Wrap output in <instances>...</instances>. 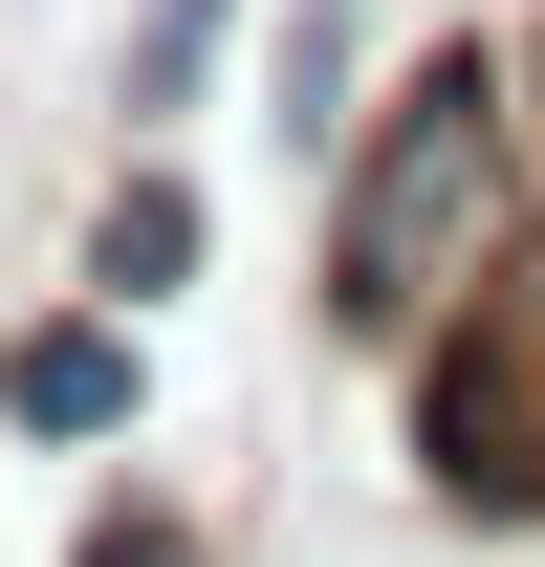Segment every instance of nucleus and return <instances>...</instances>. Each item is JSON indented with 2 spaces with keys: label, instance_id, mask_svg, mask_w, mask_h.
<instances>
[{
  "label": "nucleus",
  "instance_id": "nucleus-4",
  "mask_svg": "<svg viewBox=\"0 0 545 567\" xmlns=\"http://www.w3.org/2000/svg\"><path fill=\"white\" fill-rule=\"evenodd\" d=\"M218 22H240V0H153V22H132V132H153V110H197Z\"/></svg>",
  "mask_w": 545,
  "mask_h": 567
},
{
  "label": "nucleus",
  "instance_id": "nucleus-1",
  "mask_svg": "<svg viewBox=\"0 0 545 567\" xmlns=\"http://www.w3.org/2000/svg\"><path fill=\"white\" fill-rule=\"evenodd\" d=\"M502 110H524V66H480V44H436L371 110V153H349V197H328V328L349 350H414L436 328L459 240L502 218Z\"/></svg>",
  "mask_w": 545,
  "mask_h": 567
},
{
  "label": "nucleus",
  "instance_id": "nucleus-5",
  "mask_svg": "<svg viewBox=\"0 0 545 567\" xmlns=\"http://www.w3.org/2000/svg\"><path fill=\"white\" fill-rule=\"evenodd\" d=\"M284 132H349V0L284 22Z\"/></svg>",
  "mask_w": 545,
  "mask_h": 567
},
{
  "label": "nucleus",
  "instance_id": "nucleus-6",
  "mask_svg": "<svg viewBox=\"0 0 545 567\" xmlns=\"http://www.w3.org/2000/svg\"><path fill=\"white\" fill-rule=\"evenodd\" d=\"M66 567H197V524H153V502H110V524H88Z\"/></svg>",
  "mask_w": 545,
  "mask_h": 567
},
{
  "label": "nucleus",
  "instance_id": "nucleus-3",
  "mask_svg": "<svg viewBox=\"0 0 545 567\" xmlns=\"http://www.w3.org/2000/svg\"><path fill=\"white\" fill-rule=\"evenodd\" d=\"M88 284H110V306L197 284V197H175V175H110V218H88Z\"/></svg>",
  "mask_w": 545,
  "mask_h": 567
},
{
  "label": "nucleus",
  "instance_id": "nucleus-2",
  "mask_svg": "<svg viewBox=\"0 0 545 567\" xmlns=\"http://www.w3.org/2000/svg\"><path fill=\"white\" fill-rule=\"evenodd\" d=\"M0 415H22V436H110V415H132V328H110V306L22 328V350H0Z\"/></svg>",
  "mask_w": 545,
  "mask_h": 567
}]
</instances>
